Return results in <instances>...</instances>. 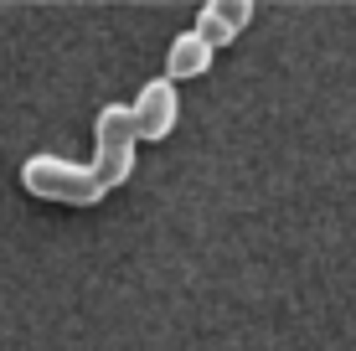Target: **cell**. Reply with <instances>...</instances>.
<instances>
[{"label": "cell", "instance_id": "obj_4", "mask_svg": "<svg viewBox=\"0 0 356 351\" xmlns=\"http://www.w3.org/2000/svg\"><path fill=\"white\" fill-rule=\"evenodd\" d=\"M248 21H253V0H207L202 16H196V31L212 47H227V42H238V31Z\"/></svg>", "mask_w": 356, "mask_h": 351}, {"label": "cell", "instance_id": "obj_1", "mask_svg": "<svg viewBox=\"0 0 356 351\" xmlns=\"http://www.w3.org/2000/svg\"><path fill=\"white\" fill-rule=\"evenodd\" d=\"M21 186L42 202H63V207H93L104 202V181L93 176V165L67 161V155H31L21 165Z\"/></svg>", "mask_w": 356, "mask_h": 351}, {"label": "cell", "instance_id": "obj_2", "mask_svg": "<svg viewBox=\"0 0 356 351\" xmlns=\"http://www.w3.org/2000/svg\"><path fill=\"white\" fill-rule=\"evenodd\" d=\"M134 145H140L134 108L129 104H104L98 119H93V176L104 181V191L124 186L134 176Z\"/></svg>", "mask_w": 356, "mask_h": 351}, {"label": "cell", "instance_id": "obj_3", "mask_svg": "<svg viewBox=\"0 0 356 351\" xmlns=\"http://www.w3.org/2000/svg\"><path fill=\"white\" fill-rule=\"evenodd\" d=\"M129 108H134V129H140V140H165L170 129H176V119H181L176 78H150Z\"/></svg>", "mask_w": 356, "mask_h": 351}, {"label": "cell", "instance_id": "obj_5", "mask_svg": "<svg viewBox=\"0 0 356 351\" xmlns=\"http://www.w3.org/2000/svg\"><path fill=\"white\" fill-rule=\"evenodd\" d=\"M212 57H217V47L207 42L196 26H186L170 42V52H165V78H176V83H191V78H202L207 67H212Z\"/></svg>", "mask_w": 356, "mask_h": 351}]
</instances>
